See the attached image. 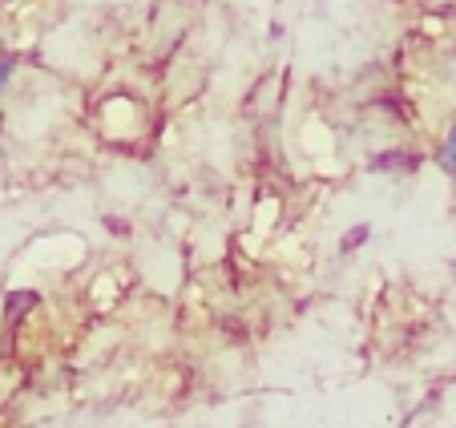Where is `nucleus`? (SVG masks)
<instances>
[{
	"label": "nucleus",
	"mask_w": 456,
	"mask_h": 428,
	"mask_svg": "<svg viewBox=\"0 0 456 428\" xmlns=\"http://www.w3.org/2000/svg\"><path fill=\"white\" fill-rule=\"evenodd\" d=\"M12 69H17V57H0V94H4V86H9V78H12Z\"/></svg>",
	"instance_id": "nucleus-2"
},
{
	"label": "nucleus",
	"mask_w": 456,
	"mask_h": 428,
	"mask_svg": "<svg viewBox=\"0 0 456 428\" xmlns=\"http://www.w3.org/2000/svg\"><path fill=\"white\" fill-rule=\"evenodd\" d=\"M440 170H444L448 178H456V126L448 129L444 146H440Z\"/></svg>",
	"instance_id": "nucleus-1"
}]
</instances>
